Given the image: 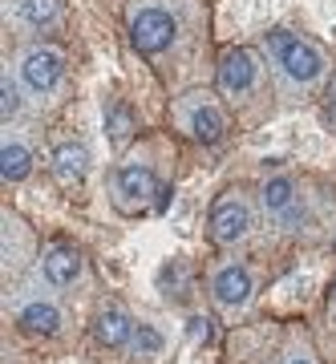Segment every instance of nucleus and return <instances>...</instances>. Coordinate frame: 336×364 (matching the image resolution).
<instances>
[{"mask_svg": "<svg viewBox=\"0 0 336 364\" xmlns=\"http://www.w3.org/2000/svg\"><path fill=\"white\" fill-rule=\"evenodd\" d=\"M259 210L268 223V239L316 251L336 247V186L316 174L280 170L259 182Z\"/></svg>", "mask_w": 336, "mask_h": 364, "instance_id": "f257e3e1", "label": "nucleus"}, {"mask_svg": "<svg viewBox=\"0 0 336 364\" xmlns=\"http://www.w3.org/2000/svg\"><path fill=\"white\" fill-rule=\"evenodd\" d=\"M167 142L146 138L138 150H130L114 170H110V207L122 219H146L162 215L174 198V174L167 166Z\"/></svg>", "mask_w": 336, "mask_h": 364, "instance_id": "f03ea898", "label": "nucleus"}, {"mask_svg": "<svg viewBox=\"0 0 336 364\" xmlns=\"http://www.w3.org/2000/svg\"><path fill=\"white\" fill-rule=\"evenodd\" d=\"M4 320L28 344H61L69 336V328H73L69 296L53 291L41 279V272L25 275L13 287H4Z\"/></svg>", "mask_w": 336, "mask_h": 364, "instance_id": "7ed1b4c3", "label": "nucleus"}, {"mask_svg": "<svg viewBox=\"0 0 336 364\" xmlns=\"http://www.w3.org/2000/svg\"><path fill=\"white\" fill-rule=\"evenodd\" d=\"M227 352H231V364H324L328 356L320 352V340L316 332L304 324H275V320H263V324H239L231 328V340H227Z\"/></svg>", "mask_w": 336, "mask_h": 364, "instance_id": "20e7f679", "label": "nucleus"}, {"mask_svg": "<svg viewBox=\"0 0 336 364\" xmlns=\"http://www.w3.org/2000/svg\"><path fill=\"white\" fill-rule=\"evenodd\" d=\"M263 57H268V69H272L275 85L288 102H308L312 93L324 90V81L332 77L328 53L304 33H292V28H272L263 37Z\"/></svg>", "mask_w": 336, "mask_h": 364, "instance_id": "39448f33", "label": "nucleus"}, {"mask_svg": "<svg viewBox=\"0 0 336 364\" xmlns=\"http://www.w3.org/2000/svg\"><path fill=\"white\" fill-rule=\"evenodd\" d=\"M215 90L235 114V122H259L272 114V69L247 45H227L215 61Z\"/></svg>", "mask_w": 336, "mask_h": 364, "instance_id": "423d86ee", "label": "nucleus"}, {"mask_svg": "<svg viewBox=\"0 0 336 364\" xmlns=\"http://www.w3.org/2000/svg\"><path fill=\"white\" fill-rule=\"evenodd\" d=\"M259 259L263 255H251V251H215V259L207 263L203 272V287H207L211 312L219 316L227 328H239L251 320L259 304Z\"/></svg>", "mask_w": 336, "mask_h": 364, "instance_id": "0eeeda50", "label": "nucleus"}, {"mask_svg": "<svg viewBox=\"0 0 336 364\" xmlns=\"http://www.w3.org/2000/svg\"><path fill=\"white\" fill-rule=\"evenodd\" d=\"M263 210H259V195H251L247 186H223L215 203L207 210V243L215 251H263Z\"/></svg>", "mask_w": 336, "mask_h": 364, "instance_id": "6e6552de", "label": "nucleus"}, {"mask_svg": "<svg viewBox=\"0 0 336 364\" xmlns=\"http://www.w3.org/2000/svg\"><path fill=\"white\" fill-rule=\"evenodd\" d=\"M194 21H199V9L191 0H142V4L130 9L126 21L130 45L150 61H162L179 49L191 28H199Z\"/></svg>", "mask_w": 336, "mask_h": 364, "instance_id": "1a4fd4ad", "label": "nucleus"}, {"mask_svg": "<svg viewBox=\"0 0 336 364\" xmlns=\"http://www.w3.org/2000/svg\"><path fill=\"white\" fill-rule=\"evenodd\" d=\"M170 122L194 146H219L231 134V109L219 97V90H207V85H191L187 93H179L170 105Z\"/></svg>", "mask_w": 336, "mask_h": 364, "instance_id": "9d476101", "label": "nucleus"}, {"mask_svg": "<svg viewBox=\"0 0 336 364\" xmlns=\"http://www.w3.org/2000/svg\"><path fill=\"white\" fill-rule=\"evenodd\" d=\"M37 272H41V279H45L53 291H61V296H69V299L73 296H90L93 287H98L90 255H85L73 239H61V235L41 239Z\"/></svg>", "mask_w": 336, "mask_h": 364, "instance_id": "9b49d317", "label": "nucleus"}, {"mask_svg": "<svg viewBox=\"0 0 336 364\" xmlns=\"http://www.w3.org/2000/svg\"><path fill=\"white\" fill-rule=\"evenodd\" d=\"M138 316L130 312V304L114 291H102L93 296L90 320H85V336H90L93 352H105V356H130V344L138 336Z\"/></svg>", "mask_w": 336, "mask_h": 364, "instance_id": "f8f14e48", "label": "nucleus"}, {"mask_svg": "<svg viewBox=\"0 0 336 364\" xmlns=\"http://www.w3.org/2000/svg\"><path fill=\"white\" fill-rule=\"evenodd\" d=\"M13 73H16V81H21V90L41 105L57 102L61 90H65V77H69L65 53L57 49V45H45V41H33V45H25V49L16 53Z\"/></svg>", "mask_w": 336, "mask_h": 364, "instance_id": "ddd939ff", "label": "nucleus"}, {"mask_svg": "<svg viewBox=\"0 0 336 364\" xmlns=\"http://www.w3.org/2000/svg\"><path fill=\"white\" fill-rule=\"evenodd\" d=\"M41 259V239L16 210L4 207V287L21 284L25 275L37 272Z\"/></svg>", "mask_w": 336, "mask_h": 364, "instance_id": "4468645a", "label": "nucleus"}, {"mask_svg": "<svg viewBox=\"0 0 336 364\" xmlns=\"http://www.w3.org/2000/svg\"><path fill=\"white\" fill-rule=\"evenodd\" d=\"M49 170H53V178H57V186H61L65 195L81 198L85 182H90V150H85V142H81V138L57 142L53 154H49Z\"/></svg>", "mask_w": 336, "mask_h": 364, "instance_id": "2eb2a0df", "label": "nucleus"}, {"mask_svg": "<svg viewBox=\"0 0 336 364\" xmlns=\"http://www.w3.org/2000/svg\"><path fill=\"white\" fill-rule=\"evenodd\" d=\"M13 25L21 28V37H53L65 25V0H13L9 4Z\"/></svg>", "mask_w": 336, "mask_h": 364, "instance_id": "dca6fc26", "label": "nucleus"}, {"mask_svg": "<svg viewBox=\"0 0 336 364\" xmlns=\"http://www.w3.org/2000/svg\"><path fill=\"white\" fill-rule=\"evenodd\" d=\"M33 162H37V150L25 138L21 126H4V150H0V174H4V186L9 182H25L33 174Z\"/></svg>", "mask_w": 336, "mask_h": 364, "instance_id": "f3484780", "label": "nucleus"}, {"mask_svg": "<svg viewBox=\"0 0 336 364\" xmlns=\"http://www.w3.org/2000/svg\"><path fill=\"white\" fill-rule=\"evenodd\" d=\"M158 291H162L167 304L187 308V304L194 299V291H199V272H194L187 259H167L162 272H158Z\"/></svg>", "mask_w": 336, "mask_h": 364, "instance_id": "a211bd4d", "label": "nucleus"}, {"mask_svg": "<svg viewBox=\"0 0 336 364\" xmlns=\"http://www.w3.org/2000/svg\"><path fill=\"white\" fill-rule=\"evenodd\" d=\"M102 117H105V134H110L114 150H126V146L138 138V109H134L126 97H105Z\"/></svg>", "mask_w": 336, "mask_h": 364, "instance_id": "6ab92c4d", "label": "nucleus"}, {"mask_svg": "<svg viewBox=\"0 0 336 364\" xmlns=\"http://www.w3.org/2000/svg\"><path fill=\"white\" fill-rule=\"evenodd\" d=\"M316 340H320V352L328 360H336V275L328 291H324V304H320V320H316Z\"/></svg>", "mask_w": 336, "mask_h": 364, "instance_id": "aec40b11", "label": "nucleus"}, {"mask_svg": "<svg viewBox=\"0 0 336 364\" xmlns=\"http://www.w3.org/2000/svg\"><path fill=\"white\" fill-rule=\"evenodd\" d=\"M162 352H167V336L158 332V324L142 320V324H138V336H134V344H130V360L134 364H150V360H158Z\"/></svg>", "mask_w": 336, "mask_h": 364, "instance_id": "412c9836", "label": "nucleus"}, {"mask_svg": "<svg viewBox=\"0 0 336 364\" xmlns=\"http://www.w3.org/2000/svg\"><path fill=\"white\" fill-rule=\"evenodd\" d=\"M0 93H4V102H0V109H4V126H13L16 117H21V105H25V90H21V81H16L13 69H4Z\"/></svg>", "mask_w": 336, "mask_h": 364, "instance_id": "4be33fe9", "label": "nucleus"}, {"mask_svg": "<svg viewBox=\"0 0 336 364\" xmlns=\"http://www.w3.org/2000/svg\"><path fill=\"white\" fill-rule=\"evenodd\" d=\"M320 109H324V122H328V130L336 134V69H332V77L324 81V90H320Z\"/></svg>", "mask_w": 336, "mask_h": 364, "instance_id": "5701e85b", "label": "nucleus"}, {"mask_svg": "<svg viewBox=\"0 0 336 364\" xmlns=\"http://www.w3.org/2000/svg\"><path fill=\"white\" fill-rule=\"evenodd\" d=\"M4 364H37V356L25 348H13V344H4Z\"/></svg>", "mask_w": 336, "mask_h": 364, "instance_id": "b1692460", "label": "nucleus"}]
</instances>
